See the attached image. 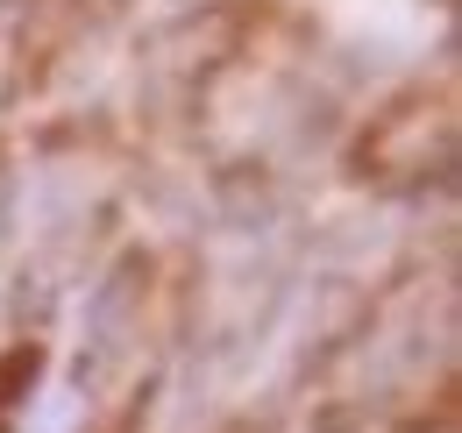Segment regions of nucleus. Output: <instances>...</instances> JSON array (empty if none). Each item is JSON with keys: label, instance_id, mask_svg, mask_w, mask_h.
<instances>
[{"label": "nucleus", "instance_id": "4", "mask_svg": "<svg viewBox=\"0 0 462 433\" xmlns=\"http://www.w3.org/2000/svg\"><path fill=\"white\" fill-rule=\"evenodd\" d=\"M0 433H14V419H0Z\"/></svg>", "mask_w": 462, "mask_h": 433}, {"label": "nucleus", "instance_id": "3", "mask_svg": "<svg viewBox=\"0 0 462 433\" xmlns=\"http://www.w3.org/2000/svg\"><path fill=\"white\" fill-rule=\"evenodd\" d=\"M399 433H456V405H441V412H434V427H427V419H412V427H399Z\"/></svg>", "mask_w": 462, "mask_h": 433}, {"label": "nucleus", "instance_id": "2", "mask_svg": "<svg viewBox=\"0 0 462 433\" xmlns=\"http://www.w3.org/2000/svg\"><path fill=\"white\" fill-rule=\"evenodd\" d=\"M43 377V341H14V348H0V419H14V405L36 391Z\"/></svg>", "mask_w": 462, "mask_h": 433}, {"label": "nucleus", "instance_id": "1", "mask_svg": "<svg viewBox=\"0 0 462 433\" xmlns=\"http://www.w3.org/2000/svg\"><path fill=\"white\" fill-rule=\"evenodd\" d=\"M427 128H434V143L448 150V93H427V86H412L405 100H392L384 114H370V128H363V143H356V178H392V170H427Z\"/></svg>", "mask_w": 462, "mask_h": 433}]
</instances>
